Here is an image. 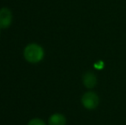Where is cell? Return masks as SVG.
Instances as JSON below:
<instances>
[{
  "instance_id": "cell-1",
  "label": "cell",
  "mask_w": 126,
  "mask_h": 125,
  "mask_svg": "<svg viewBox=\"0 0 126 125\" xmlns=\"http://www.w3.org/2000/svg\"><path fill=\"white\" fill-rule=\"evenodd\" d=\"M23 55L28 63H36L42 60L44 57V51L42 47L37 44H30L25 47Z\"/></svg>"
},
{
  "instance_id": "cell-2",
  "label": "cell",
  "mask_w": 126,
  "mask_h": 125,
  "mask_svg": "<svg viewBox=\"0 0 126 125\" xmlns=\"http://www.w3.org/2000/svg\"><path fill=\"white\" fill-rule=\"evenodd\" d=\"M81 103L85 108L88 110H93L96 108L99 105V97L93 92H88L82 96Z\"/></svg>"
},
{
  "instance_id": "cell-3",
  "label": "cell",
  "mask_w": 126,
  "mask_h": 125,
  "mask_svg": "<svg viewBox=\"0 0 126 125\" xmlns=\"http://www.w3.org/2000/svg\"><path fill=\"white\" fill-rule=\"evenodd\" d=\"M12 15L9 9L2 8L0 10V28H7L11 24Z\"/></svg>"
},
{
  "instance_id": "cell-4",
  "label": "cell",
  "mask_w": 126,
  "mask_h": 125,
  "mask_svg": "<svg viewBox=\"0 0 126 125\" xmlns=\"http://www.w3.org/2000/svg\"><path fill=\"white\" fill-rule=\"evenodd\" d=\"M97 82V78L95 75L92 72H88L83 75V84L88 88H93L95 87Z\"/></svg>"
},
{
  "instance_id": "cell-5",
  "label": "cell",
  "mask_w": 126,
  "mask_h": 125,
  "mask_svg": "<svg viewBox=\"0 0 126 125\" xmlns=\"http://www.w3.org/2000/svg\"><path fill=\"white\" fill-rule=\"evenodd\" d=\"M48 123L49 125H65L66 119H65L64 116H63L62 114L57 113L51 116Z\"/></svg>"
},
{
  "instance_id": "cell-6",
  "label": "cell",
  "mask_w": 126,
  "mask_h": 125,
  "mask_svg": "<svg viewBox=\"0 0 126 125\" xmlns=\"http://www.w3.org/2000/svg\"><path fill=\"white\" fill-rule=\"evenodd\" d=\"M28 125H46V124H45V123L42 120H40V119L34 118V119H32L28 124Z\"/></svg>"
},
{
  "instance_id": "cell-7",
  "label": "cell",
  "mask_w": 126,
  "mask_h": 125,
  "mask_svg": "<svg viewBox=\"0 0 126 125\" xmlns=\"http://www.w3.org/2000/svg\"><path fill=\"white\" fill-rule=\"evenodd\" d=\"M103 66H104V63H103L102 62H97V63L94 64V67H95V68H98L99 69H101L103 68Z\"/></svg>"
}]
</instances>
